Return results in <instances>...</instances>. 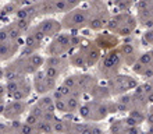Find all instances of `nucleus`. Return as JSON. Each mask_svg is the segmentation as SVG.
I'll return each mask as SVG.
<instances>
[{"instance_id": "obj_1", "label": "nucleus", "mask_w": 153, "mask_h": 134, "mask_svg": "<svg viewBox=\"0 0 153 134\" xmlns=\"http://www.w3.org/2000/svg\"><path fill=\"white\" fill-rule=\"evenodd\" d=\"M117 112L116 101H96V99H89L86 102H82L78 109L79 118L85 122L97 123L107 119L110 113Z\"/></svg>"}, {"instance_id": "obj_2", "label": "nucleus", "mask_w": 153, "mask_h": 134, "mask_svg": "<svg viewBox=\"0 0 153 134\" xmlns=\"http://www.w3.org/2000/svg\"><path fill=\"white\" fill-rule=\"evenodd\" d=\"M82 42H84V39L78 37V35L61 31L54 38H52V41L48 43L45 52H46L48 56H63V55H67V53H71Z\"/></svg>"}, {"instance_id": "obj_3", "label": "nucleus", "mask_w": 153, "mask_h": 134, "mask_svg": "<svg viewBox=\"0 0 153 134\" xmlns=\"http://www.w3.org/2000/svg\"><path fill=\"white\" fill-rule=\"evenodd\" d=\"M137 27H138L137 17L132 16L128 11H120L117 14L110 16L106 29L116 34L117 37L127 38V37H131L135 32Z\"/></svg>"}, {"instance_id": "obj_4", "label": "nucleus", "mask_w": 153, "mask_h": 134, "mask_svg": "<svg viewBox=\"0 0 153 134\" xmlns=\"http://www.w3.org/2000/svg\"><path fill=\"white\" fill-rule=\"evenodd\" d=\"M123 66H124V61L121 57V53L118 48H116L111 49V50H106L102 55L100 60L97 63V71H99L100 78L109 80V78L114 77L120 73Z\"/></svg>"}, {"instance_id": "obj_5", "label": "nucleus", "mask_w": 153, "mask_h": 134, "mask_svg": "<svg viewBox=\"0 0 153 134\" xmlns=\"http://www.w3.org/2000/svg\"><path fill=\"white\" fill-rule=\"evenodd\" d=\"M89 16H91V8L88 7H75L70 11L64 13V17L61 20L63 29L67 31H78L85 27H88Z\"/></svg>"}, {"instance_id": "obj_6", "label": "nucleus", "mask_w": 153, "mask_h": 134, "mask_svg": "<svg viewBox=\"0 0 153 134\" xmlns=\"http://www.w3.org/2000/svg\"><path fill=\"white\" fill-rule=\"evenodd\" d=\"M89 8H91V16H89L88 21V28L92 29V31H97V32L106 29L110 18L107 6L100 0H93L92 3L89 4Z\"/></svg>"}, {"instance_id": "obj_7", "label": "nucleus", "mask_w": 153, "mask_h": 134, "mask_svg": "<svg viewBox=\"0 0 153 134\" xmlns=\"http://www.w3.org/2000/svg\"><path fill=\"white\" fill-rule=\"evenodd\" d=\"M106 84H107L110 92H111V97H118V95H123V94H127L135 89L139 84V81L132 76L118 73L114 77L106 80Z\"/></svg>"}, {"instance_id": "obj_8", "label": "nucleus", "mask_w": 153, "mask_h": 134, "mask_svg": "<svg viewBox=\"0 0 153 134\" xmlns=\"http://www.w3.org/2000/svg\"><path fill=\"white\" fill-rule=\"evenodd\" d=\"M7 88V97L10 99L17 101H25L32 94V82L28 80V77H18L14 80H8L6 84Z\"/></svg>"}, {"instance_id": "obj_9", "label": "nucleus", "mask_w": 153, "mask_h": 134, "mask_svg": "<svg viewBox=\"0 0 153 134\" xmlns=\"http://www.w3.org/2000/svg\"><path fill=\"white\" fill-rule=\"evenodd\" d=\"M65 85H68L70 88L73 91H78L81 92L82 95L88 94L92 91V88L96 85L97 82V78L92 74H71L68 76L67 78H64L63 81Z\"/></svg>"}, {"instance_id": "obj_10", "label": "nucleus", "mask_w": 153, "mask_h": 134, "mask_svg": "<svg viewBox=\"0 0 153 134\" xmlns=\"http://www.w3.org/2000/svg\"><path fill=\"white\" fill-rule=\"evenodd\" d=\"M81 103H82V94L78 91H73L65 98H56L54 99L56 112H60V113H75L79 109Z\"/></svg>"}, {"instance_id": "obj_11", "label": "nucleus", "mask_w": 153, "mask_h": 134, "mask_svg": "<svg viewBox=\"0 0 153 134\" xmlns=\"http://www.w3.org/2000/svg\"><path fill=\"white\" fill-rule=\"evenodd\" d=\"M32 87L35 92L39 95H46L49 92H53V89L57 87V80L50 78L43 71V69H39L36 73H33Z\"/></svg>"}, {"instance_id": "obj_12", "label": "nucleus", "mask_w": 153, "mask_h": 134, "mask_svg": "<svg viewBox=\"0 0 153 134\" xmlns=\"http://www.w3.org/2000/svg\"><path fill=\"white\" fill-rule=\"evenodd\" d=\"M132 71L135 74H138L139 77H143L145 80H150L153 77V56L152 52H143L139 55L138 60L134 63L132 66Z\"/></svg>"}, {"instance_id": "obj_13", "label": "nucleus", "mask_w": 153, "mask_h": 134, "mask_svg": "<svg viewBox=\"0 0 153 134\" xmlns=\"http://www.w3.org/2000/svg\"><path fill=\"white\" fill-rule=\"evenodd\" d=\"M45 39H46V38H45L43 34L36 28V25H35V27H31L28 34H27V37H25V43H24V48H22V52H21V56L39 52V49Z\"/></svg>"}, {"instance_id": "obj_14", "label": "nucleus", "mask_w": 153, "mask_h": 134, "mask_svg": "<svg viewBox=\"0 0 153 134\" xmlns=\"http://www.w3.org/2000/svg\"><path fill=\"white\" fill-rule=\"evenodd\" d=\"M118 50L121 53V57H123V61H124L125 66H132L135 61L138 60V57L141 55V50H139V45L134 41H124L121 42L118 46Z\"/></svg>"}, {"instance_id": "obj_15", "label": "nucleus", "mask_w": 153, "mask_h": 134, "mask_svg": "<svg viewBox=\"0 0 153 134\" xmlns=\"http://www.w3.org/2000/svg\"><path fill=\"white\" fill-rule=\"evenodd\" d=\"M28 105L25 101H17V99H11V102H7L4 105V110H3V116L7 120H17L20 119L22 115L27 112Z\"/></svg>"}, {"instance_id": "obj_16", "label": "nucleus", "mask_w": 153, "mask_h": 134, "mask_svg": "<svg viewBox=\"0 0 153 134\" xmlns=\"http://www.w3.org/2000/svg\"><path fill=\"white\" fill-rule=\"evenodd\" d=\"M36 28L43 34L45 38L52 39L63 31V24H61V21L56 20V18H43L40 22L36 24Z\"/></svg>"}, {"instance_id": "obj_17", "label": "nucleus", "mask_w": 153, "mask_h": 134, "mask_svg": "<svg viewBox=\"0 0 153 134\" xmlns=\"http://www.w3.org/2000/svg\"><path fill=\"white\" fill-rule=\"evenodd\" d=\"M81 45H82V49H84L88 69L89 67H93V66H97V63H99V60H100L102 55H103V50L97 46V43L95 41L93 42L84 41Z\"/></svg>"}, {"instance_id": "obj_18", "label": "nucleus", "mask_w": 153, "mask_h": 134, "mask_svg": "<svg viewBox=\"0 0 153 134\" xmlns=\"http://www.w3.org/2000/svg\"><path fill=\"white\" fill-rule=\"evenodd\" d=\"M120 37H117L116 34L110 32V31H107V29H103V31H100V34L96 37V39H95V42L97 43V46L102 49V50H111V49H116L118 45H120V39H118Z\"/></svg>"}, {"instance_id": "obj_19", "label": "nucleus", "mask_w": 153, "mask_h": 134, "mask_svg": "<svg viewBox=\"0 0 153 134\" xmlns=\"http://www.w3.org/2000/svg\"><path fill=\"white\" fill-rule=\"evenodd\" d=\"M35 103L43 112V119H48V120H54L56 119V116H54V113H56V105H54V98L52 95L49 97L48 94H46L40 99H38Z\"/></svg>"}, {"instance_id": "obj_20", "label": "nucleus", "mask_w": 153, "mask_h": 134, "mask_svg": "<svg viewBox=\"0 0 153 134\" xmlns=\"http://www.w3.org/2000/svg\"><path fill=\"white\" fill-rule=\"evenodd\" d=\"M40 16V8H39V1H33L31 4L22 6L17 10L16 18H27L29 21H33L36 17Z\"/></svg>"}, {"instance_id": "obj_21", "label": "nucleus", "mask_w": 153, "mask_h": 134, "mask_svg": "<svg viewBox=\"0 0 153 134\" xmlns=\"http://www.w3.org/2000/svg\"><path fill=\"white\" fill-rule=\"evenodd\" d=\"M20 41L0 42V61L10 60L13 56H16L20 50Z\"/></svg>"}, {"instance_id": "obj_22", "label": "nucleus", "mask_w": 153, "mask_h": 134, "mask_svg": "<svg viewBox=\"0 0 153 134\" xmlns=\"http://www.w3.org/2000/svg\"><path fill=\"white\" fill-rule=\"evenodd\" d=\"M43 66H49V67L57 69L59 71L64 73L71 64H70L68 57H65V55H63V56H48L45 59Z\"/></svg>"}, {"instance_id": "obj_23", "label": "nucleus", "mask_w": 153, "mask_h": 134, "mask_svg": "<svg viewBox=\"0 0 153 134\" xmlns=\"http://www.w3.org/2000/svg\"><path fill=\"white\" fill-rule=\"evenodd\" d=\"M89 97L91 99H96V101H109L111 98V92L106 82H97L89 92Z\"/></svg>"}, {"instance_id": "obj_24", "label": "nucleus", "mask_w": 153, "mask_h": 134, "mask_svg": "<svg viewBox=\"0 0 153 134\" xmlns=\"http://www.w3.org/2000/svg\"><path fill=\"white\" fill-rule=\"evenodd\" d=\"M68 60H70V64L73 66V67H76V69H88L84 49H82V45H79L78 48L74 49L73 52L70 53Z\"/></svg>"}, {"instance_id": "obj_25", "label": "nucleus", "mask_w": 153, "mask_h": 134, "mask_svg": "<svg viewBox=\"0 0 153 134\" xmlns=\"http://www.w3.org/2000/svg\"><path fill=\"white\" fill-rule=\"evenodd\" d=\"M137 20H138V24L141 25L142 28H145V29L153 28V14H152V11H150V8L138 10Z\"/></svg>"}, {"instance_id": "obj_26", "label": "nucleus", "mask_w": 153, "mask_h": 134, "mask_svg": "<svg viewBox=\"0 0 153 134\" xmlns=\"http://www.w3.org/2000/svg\"><path fill=\"white\" fill-rule=\"evenodd\" d=\"M74 122L65 120V119H54L53 120V131L56 133H71L73 131Z\"/></svg>"}, {"instance_id": "obj_27", "label": "nucleus", "mask_w": 153, "mask_h": 134, "mask_svg": "<svg viewBox=\"0 0 153 134\" xmlns=\"http://www.w3.org/2000/svg\"><path fill=\"white\" fill-rule=\"evenodd\" d=\"M38 133H52L53 131V120H48V119H40L36 126Z\"/></svg>"}, {"instance_id": "obj_28", "label": "nucleus", "mask_w": 153, "mask_h": 134, "mask_svg": "<svg viewBox=\"0 0 153 134\" xmlns=\"http://www.w3.org/2000/svg\"><path fill=\"white\" fill-rule=\"evenodd\" d=\"M20 8V6L17 3H14V1H10V3H7V4H4L3 6V8L0 10V16H11V14H16L17 13V10Z\"/></svg>"}, {"instance_id": "obj_29", "label": "nucleus", "mask_w": 153, "mask_h": 134, "mask_svg": "<svg viewBox=\"0 0 153 134\" xmlns=\"http://www.w3.org/2000/svg\"><path fill=\"white\" fill-rule=\"evenodd\" d=\"M134 3L135 0H113V4L118 8V11H128Z\"/></svg>"}, {"instance_id": "obj_30", "label": "nucleus", "mask_w": 153, "mask_h": 134, "mask_svg": "<svg viewBox=\"0 0 153 134\" xmlns=\"http://www.w3.org/2000/svg\"><path fill=\"white\" fill-rule=\"evenodd\" d=\"M141 43L143 46L153 48V28L145 29V32L142 34V37H141Z\"/></svg>"}, {"instance_id": "obj_31", "label": "nucleus", "mask_w": 153, "mask_h": 134, "mask_svg": "<svg viewBox=\"0 0 153 134\" xmlns=\"http://www.w3.org/2000/svg\"><path fill=\"white\" fill-rule=\"evenodd\" d=\"M14 22H16L17 27L25 34V32H28L29 31V28H31V22H32V21L27 20V18H16Z\"/></svg>"}, {"instance_id": "obj_32", "label": "nucleus", "mask_w": 153, "mask_h": 134, "mask_svg": "<svg viewBox=\"0 0 153 134\" xmlns=\"http://www.w3.org/2000/svg\"><path fill=\"white\" fill-rule=\"evenodd\" d=\"M39 120H40L39 116H38L36 113H33V112H31V110H29L28 116H27V119H25V122L29 123V124H32V126H36L38 123H39Z\"/></svg>"}, {"instance_id": "obj_33", "label": "nucleus", "mask_w": 153, "mask_h": 134, "mask_svg": "<svg viewBox=\"0 0 153 134\" xmlns=\"http://www.w3.org/2000/svg\"><path fill=\"white\" fill-rule=\"evenodd\" d=\"M6 41H10L7 25L6 27H0V42H6Z\"/></svg>"}, {"instance_id": "obj_34", "label": "nucleus", "mask_w": 153, "mask_h": 134, "mask_svg": "<svg viewBox=\"0 0 153 134\" xmlns=\"http://www.w3.org/2000/svg\"><path fill=\"white\" fill-rule=\"evenodd\" d=\"M14 3H17L20 7H22V6H27V4H31V3H33L35 0H13Z\"/></svg>"}, {"instance_id": "obj_35", "label": "nucleus", "mask_w": 153, "mask_h": 134, "mask_svg": "<svg viewBox=\"0 0 153 134\" xmlns=\"http://www.w3.org/2000/svg\"><path fill=\"white\" fill-rule=\"evenodd\" d=\"M6 95H7V88L4 84L0 82V97H6Z\"/></svg>"}, {"instance_id": "obj_36", "label": "nucleus", "mask_w": 153, "mask_h": 134, "mask_svg": "<svg viewBox=\"0 0 153 134\" xmlns=\"http://www.w3.org/2000/svg\"><path fill=\"white\" fill-rule=\"evenodd\" d=\"M150 11H152V14H153V7H150Z\"/></svg>"}]
</instances>
